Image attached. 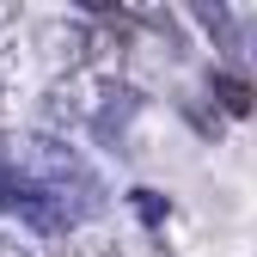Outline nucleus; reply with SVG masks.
Instances as JSON below:
<instances>
[{"instance_id":"obj_1","label":"nucleus","mask_w":257,"mask_h":257,"mask_svg":"<svg viewBox=\"0 0 257 257\" xmlns=\"http://www.w3.org/2000/svg\"><path fill=\"white\" fill-rule=\"evenodd\" d=\"M208 98H214V110H227V116H257V86L245 74H233V68H214L208 74Z\"/></svg>"},{"instance_id":"obj_2","label":"nucleus","mask_w":257,"mask_h":257,"mask_svg":"<svg viewBox=\"0 0 257 257\" xmlns=\"http://www.w3.org/2000/svg\"><path fill=\"white\" fill-rule=\"evenodd\" d=\"M128 214H141V227H159V220L172 214V202L159 196V190H128Z\"/></svg>"},{"instance_id":"obj_3","label":"nucleus","mask_w":257,"mask_h":257,"mask_svg":"<svg viewBox=\"0 0 257 257\" xmlns=\"http://www.w3.org/2000/svg\"><path fill=\"white\" fill-rule=\"evenodd\" d=\"M196 19H208V37H214L220 49L239 43V31H233V13H227V7H196Z\"/></svg>"},{"instance_id":"obj_4","label":"nucleus","mask_w":257,"mask_h":257,"mask_svg":"<svg viewBox=\"0 0 257 257\" xmlns=\"http://www.w3.org/2000/svg\"><path fill=\"white\" fill-rule=\"evenodd\" d=\"M0 257H43V245L25 227H0Z\"/></svg>"},{"instance_id":"obj_5","label":"nucleus","mask_w":257,"mask_h":257,"mask_svg":"<svg viewBox=\"0 0 257 257\" xmlns=\"http://www.w3.org/2000/svg\"><path fill=\"white\" fill-rule=\"evenodd\" d=\"M190 122H196V135H202V141H220V110H208V104H190Z\"/></svg>"},{"instance_id":"obj_6","label":"nucleus","mask_w":257,"mask_h":257,"mask_svg":"<svg viewBox=\"0 0 257 257\" xmlns=\"http://www.w3.org/2000/svg\"><path fill=\"white\" fill-rule=\"evenodd\" d=\"M251 86H257V80H251Z\"/></svg>"}]
</instances>
